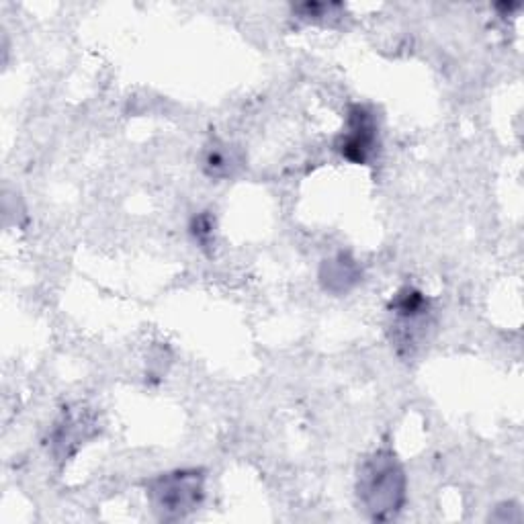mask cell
<instances>
[{
    "label": "cell",
    "mask_w": 524,
    "mask_h": 524,
    "mask_svg": "<svg viewBox=\"0 0 524 524\" xmlns=\"http://www.w3.org/2000/svg\"><path fill=\"white\" fill-rule=\"evenodd\" d=\"M357 498L363 512L377 522L398 518L408 498L404 465L389 449L365 457L357 473Z\"/></svg>",
    "instance_id": "1"
},
{
    "label": "cell",
    "mask_w": 524,
    "mask_h": 524,
    "mask_svg": "<svg viewBox=\"0 0 524 524\" xmlns=\"http://www.w3.org/2000/svg\"><path fill=\"white\" fill-rule=\"evenodd\" d=\"M146 496L158 520L177 522L199 510L205 498L203 469H174L152 477Z\"/></svg>",
    "instance_id": "2"
},
{
    "label": "cell",
    "mask_w": 524,
    "mask_h": 524,
    "mask_svg": "<svg viewBox=\"0 0 524 524\" xmlns=\"http://www.w3.org/2000/svg\"><path fill=\"white\" fill-rule=\"evenodd\" d=\"M340 156L353 164H369L379 150V123L367 105H351L346 125L336 140Z\"/></svg>",
    "instance_id": "3"
},
{
    "label": "cell",
    "mask_w": 524,
    "mask_h": 524,
    "mask_svg": "<svg viewBox=\"0 0 524 524\" xmlns=\"http://www.w3.org/2000/svg\"><path fill=\"white\" fill-rule=\"evenodd\" d=\"M361 279L363 269L348 252H338L326 258L320 267L322 289L332 295H346L361 283Z\"/></svg>",
    "instance_id": "4"
},
{
    "label": "cell",
    "mask_w": 524,
    "mask_h": 524,
    "mask_svg": "<svg viewBox=\"0 0 524 524\" xmlns=\"http://www.w3.org/2000/svg\"><path fill=\"white\" fill-rule=\"evenodd\" d=\"M242 166L238 152L222 142H213L203 152V170L211 179H228Z\"/></svg>",
    "instance_id": "5"
},
{
    "label": "cell",
    "mask_w": 524,
    "mask_h": 524,
    "mask_svg": "<svg viewBox=\"0 0 524 524\" xmlns=\"http://www.w3.org/2000/svg\"><path fill=\"white\" fill-rule=\"evenodd\" d=\"M389 312L393 318H422L430 314V303L422 291L408 285L391 297Z\"/></svg>",
    "instance_id": "6"
},
{
    "label": "cell",
    "mask_w": 524,
    "mask_h": 524,
    "mask_svg": "<svg viewBox=\"0 0 524 524\" xmlns=\"http://www.w3.org/2000/svg\"><path fill=\"white\" fill-rule=\"evenodd\" d=\"M189 230H191L193 240L199 244V248H203V250L213 248V244H215V220L207 211L197 213L193 217Z\"/></svg>",
    "instance_id": "7"
},
{
    "label": "cell",
    "mask_w": 524,
    "mask_h": 524,
    "mask_svg": "<svg viewBox=\"0 0 524 524\" xmlns=\"http://www.w3.org/2000/svg\"><path fill=\"white\" fill-rule=\"evenodd\" d=\"M340 9L342 7L336 3H303L293 7V13H297V17L305 21H320L326 17H336V11Z\"/></svg>",
    "instance_id": "8"
}]
</instances>
